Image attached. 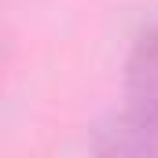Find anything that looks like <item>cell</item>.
I'll return each instance as SVG.
<instances>
[{
  "mask_svg": "<svg viewBox=\"0 0 158 158\" xmlns=\"http://www.w3.org/2000/svg\"><path fill=\"white\" fill-rule=\"evenodd\" d=\"M85 147L103 158H158V125L121 107L92 121Z\"/></svg>",
  "mask_w": 158,
  "mask_h": 158,
  "instance_id": "cell-1",
  "label": "cell"
},
{
  "mask_svg": "<svg viewBox=\"0 0 158 158\" xmlns=\"http://www.w3.org/2000/svg\"><path fill=\"white\" fill-rule=\"evenodd\" d=\"M121 96L129 110L158 125V22L140 30L129 44L121 66Z\"/></svg>",
  "mask_w": 158,
  "mask_h": 158,
  "instance_id": "cell-2",
  "label": "cell"
}]
</instances>
